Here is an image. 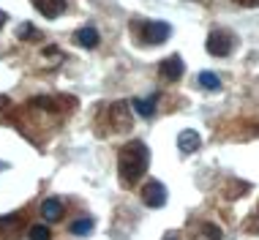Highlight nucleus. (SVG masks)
Wrapping results in <instances>:
<instances>
[{
    "label": "nucleus",
    "mask_w": 259,
    "mask_h": 240,
    "mask_svg": "<svg viewBox=\"0 0 259 240\" xmlns=\"http://www.w3.org/2000/svg\"><path fill=\"white\" fill-rule=\"evenodd\" d=\"M148 164H150V150L145 142H128L120 150V156H117V172H120V180L125 186H134V183L142 178L145 172H148Z\"/></svg>",
    "instance_id": "f257e3e1"
},
{
    "label": "nucleus",
    "mask_w": 259,
    "mask_h": 240,
    "mask_svg": "<svg viewBox=\"0 0 259 240\" xmlns=\"http://www.w3.org/2000/svg\"><path fill=\"white\" fill-rule=\"evenodd\" d=\"M235 44H237L235 33L224 30V27H219V30H213L207 36V52L213 55V58H227V55L235 49Z\"/></svg>",
    "instance_id": "f03ea898"
},
{
    "label": "nucleus",
    "mask_w": 259,
    "mask_h": 240,
    "mask_svg": "<svg viewBox=\"0 0 259 240\" xmlns=\"http://www.w3.org/2000/svg\"><path fill=\"white\" fill-rule=\"evenodd\" d=\"M169 33H172V27L166 25V22H158V19L142 25V41H145V44H150V47L164 44V41L169 38Z\"/></svg>",
    "instance_id": "7ed1b4c3"
},
{
    "label": "nucleus",
    "mask_w": 259,
    "mask_h": 240,
    "mask_svg": "<svg viewBox=\"0 0 259 240\" xmlns=\"http://www.w3.org/2000/svg\"><path fill=\"white\" fill-rule=\"evenodd\" d=\"M142 202L148 205V208H164V205H166V188H164V183L150 180L148 186L142 188Z\"/></svg>",
    "instance_id": "20e7f679"
},
{
    "label": "nucleus",
    "mask_w": 259,
    "mask_h": 240,
    "mask_svg": "<svg viewBox=\"0 0 259 240\" xmlns=\"http://www.w3.org/2000/svg\"><path fill=\"white\" fill-rule=\"evenodd\" d=\"M109 123H112V129L115 131H128L131 129V109L125 107V101H117V104H112V109H109Z\"/></svg>",
    "instance_id": "39448f33"
},
{
    "label": "nucleus",
    "mask_w": 259,
    "mask_h": 240,
    "mask_svg": "<svg viewBox=\"0 0 259 240\" xmlns=\"http://www.w3.org/2000/svg\"><path fill=\"white\" fill-rule=\"evenodd\" d=\"M25 218L22 213H11V216H0V235H3L6 240H17L19 229H22Z\"/></svg>",
    "instance_id": "423d86ee"
},
{
    "label": "nucleus",
    "mask_w": 259,
    "mask_h": 240,
    "mask_svg": "<svg viewBox=\"0 0 259 240\" xmlns=\"http://www.w3.org/2000/svg\"><path fill=\"white\" fill-rule=\"evenodd\" d=\"M158 74H161V79H166V82H178L180 76H183V60H180V55L166 58L164 63H161Z\"/></svg>",
    "instance_id": "0eeeda50"
},
{
    "label": "nucleus",
    "mask_w": 259,
    "mask_h": 240,
    "mask_svg": "<svg viewBox=\"0 0 259 240\" xmlns=\"http://www.w3.org/2000/svg\"><path fill=\"white\" fill-rule=\"evenodd\" d=\"M33 6L44 14L47 19H55V17H60L63 11H66V0H33Z\"/></svg>",
    "instance_id": "6e6552de"
},
{
    "label": "nucleus",
    "mask_w": 259,
    "mask_h": 240,
    "mask_svg": "<svg viewBox=\"0 0 259 240\" xmlns=\"http://www.w3.org/2000/svg\"><path fill=\"white\" fill-rule=\"evenodd\" d=\"M191 240H221V229L215 227L213 221H199L197 227H194Z\"/></svg>",
    "instance_id": "1a4fd4ad"
},
{
    "label": "nucleus",
    "mask_w": 259,
    "mask_h": 240,
    "mask_svg": "<svg viewBox=\"0 0 259 240\" xmlns=\"http://www.w3.org/2000/svg\"><path fill=\"white\" fill-rule=\"evenodd\" d=\"M156 104H158V93H150L148 98H134L131 107H134L142 117H153L156 115Z\"/></svg>",
    "instance_id": "9d476101"
},
{
    "label": "nucleus",
    "mask_w": 259,
    "mask_h": 240,
    "mask_svg": "<svg viewBox=\"0 0 259 240\" xmlns=\"http://www.w3.org/2000/svg\"><path fill=\"white\" fill-rule=\"evenodd\" d=\"M63 202L58 199V196H50V199H44L41 202V213H44L47 221H60V216H63Z\"/></svg>",
    "instance_id": "9b49d317"
},
{
    "label": "nucleus",
    "mask_w": 259,
    "mask_h": 240,
    "mask_svg": "<svg viewBox=\"0 0 259 240\" xmlns=\"http://www.w3.org/2000/svg\"><path fill=\"white\" fill-rule=\"evenodd\" d=\"M199 145H202V137H199L197 131H191V129H188V131H180V137H178V147H180L183 153H194Z\"/></svg>",
    "instance_id": "f8f14e48"
},
{
    "label": "nucleus",
    "mask_w": 259,
    "mask_h": 240,
    "mask_svg": "<svg viewBox=\"0 0 259 240\" xmlns=\"http://www.w3.org/2000/svg\"><path fill=\"white\" fill-rule=\"evenodd\" d=\"M76 44L85 47V49H96L99 47V30L96 27H82V30H76Z\"/></svg>",
    "instance_id": "ddd939ff"
},
{
    "label": "nucleus",
    "mask_w": 259,
    "mask_h": 240,
    "mask_svg": "<svg viewBox=\"0 0 259 240\" xmlns=\"http://www.w3.org/2000/svg\"><path fill=\"white\" fill-rule=\"evenodd\" d=\"M93 232V218L90 216H85V218H76V221L71 224V235H76V237H85V235H90Z\"/></svg>",
    "instance_id": "4468645a"
},
{
    "label": "nucleus",
    "mask_w": 259,
    "mask_h": 240,
    "mask_svg": "<svg viewBox=\"0 0 259 240\" xmlns=\"http://www.w3.org/2000/svg\"><path fill=\"white\" fill-rule=\"evenodd\" d=\"M199 85H202L205 90H221V79H219L213 71H202V74H199Z\"/></svg>",
    "instance_id": "2eb2a0df"
},
{
    "label": "nucleus",
    "mask_w": 259,
    "mask_h": 240,
    "mask_svg": "<svg viewBox=\"0 0 259 240\" xmlns=\"http://www.w3.org/2000/svg\"><path fill=\"white\" fill-rule=\"evenodd\" d=\"M27 235H30V240H50V237H52L50 229H47L44 224H36V227H30V232H27Z\"/></svg>",
    "instance_id": "dca6fc26"
},
{
    "label": "nucleus",
    "mask_w": 259,
    "mask_h": 240,
    "mask_svg": "<svg viewBox=\"0 0 259 240\" xmlns=\"http://www.w3.org/2000/svg\"><path fill=\"white\" fill-rule=\"evenodd\" d=\"M19 38H38V30H33L27 22H22V27H19V33H17Z\"/></svg>",
    "instance_id": "f3484780"
},
{
    "label": "nucleus",
    "mask_w": 259,
    "mask_h": 240,
    "mask_svg": "<svg viewBox=\"0 0 259 240\" xmlns=\"http://www.w3.org/2000/svg\"><path fill=\"white\" fill-rule=\"evenodd\" d=\"M237 6H243V9H256L259 6V0H235Z\"/></svg>",
    "instance_id": "a211bd4d"
},
{
    "label": "nucleus",
    "mask_w": 259,
    "mask_h": 240,
    "mask_svg": "<svg viewBox=\"0 0 259 240\" xmlns=\"http://www.w3.org/2000/svg\"><path fill=\"white\" fill-rule=\"evenodd\" d=\"M9 107H11L9 96H3V93H0V112H3V109H9Z\"/></svg>",
    "instance_id": "6ab92c4d"
},
{
    "label": "nucleus",
    "mask_w": 259,
    "mask_h": 240,
    "mask_svg": "<svg viewBox=\"0 0 259 240\" xmlns=\"http://www.w3.org/2000/svg\"><path fill=\"white\" fill-rule=\"evenodd\" d=\"M254 218H256V221H254V227H251V229H254L256 235H259V210H256V216H254Z\"/></svg>",
    "instance_id": "aec40b11"
},
{
    "label": "nucleus",
    "mask_w": 259,
    "mask_h": 240,
    "mask_svg": "<svg viewBox=\"0 0 259 240\" xmlns=\"http://www.w3.org/2000/svg\"><path fill=\"white\" fill-rule=\"evenodd\" d=\"M164 240H180V237H178V235H166Z\"/></svg>",
    "instance_id": "412c9836"
}]
</instances>
